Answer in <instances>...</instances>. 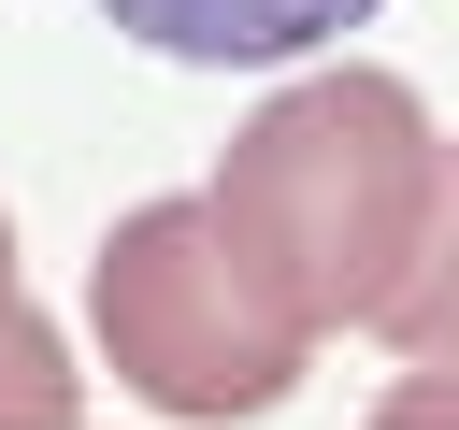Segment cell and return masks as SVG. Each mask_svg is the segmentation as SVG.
<instances>
[{
  "mask_svg": "<svg viewBox=\"0 0 459 430\" xmlns=\"http://www.w3.org/2000/svg\"><path fill=\"white\" fill-rule=\"evenodd\" d=\"M430 172H445V129L416 115L402 72H301L287 100L230 129V172L201 201L244 229V258L316 330H373V301L416 272Z\"/></svg>",
  "mask_w": 459,
  "mask_h": 430,
  "instance_id": "obj_1",
  "label": "cell"
},
{
  "mask_svg": "<svg viewBox=\"0 0 459 430\" xmlns=\"http://www.w3.org/2000/svg\"><path fill=\"white\" fill-rule=\"evenodd\" d=\"M86 315H100V358L129 401L215 430V416H273L316 358V315L244 258V229L215 201H129L100 229V272H86Z\"/></svg>",
  "mask_w": 459,
  "mask_h": 430,
  "instance_id": "obj_2",
  "label": "cell"
},
{
  "mask_svg": "<svg viewBox=\"0 0 459 430\" xmlns=\"http://www.w3.org/2000/svg\"><path fill=\"white\" fill-rule=\"evenodd\" d=\"M100 14L186 72H273V57H316L330 29H359L373 0H100Z\"/></svg>",
  "mask_w": 459,
  "mask_h": 430,
  "instance_id": "obj_3",
  "label": "cell"
},
{
  "mask_svg": "<svg viewBox=\"0 0 459 430\" xmlns=\"http://www.w3.org/2000/svg\"><path fill=\"white\" fill-rule=\"evenodd\" d=\"M373 330H387L402 358H459V143H445V172H430V229H416V272L373 301Z\"/></svg>",
  "mask_w": 459,
  "mask_h": 430,
  "instance_id": "obj_4",
  "label": "cell"
},
{
  "mask_svg": "<svg viewBox=\"0 0 459 430\" xmlns=\"http://www.w3.org/2000/svg\"><path fill=\"white\" fill-rule=\"evenodd\" d=\"M72 416H86V387H72L57 330L29 315V287H14V229H0V430H72Z\"/></svg>",
  "mask_w": 459,
  "mask_h": 430,
  "instance_id": "obj_5",
  "label": "cell"
},
{
  "mask_svg": "<svg viewBox=\"0 0 459 430\" xmlns=\"http://www.w3.org/2000/svg\"><path fill=\"white\" fill-rule=\"evenodd\" d=\"M373 430H459V358H416V373L373 401Z\"/></svg>",
  "mask_w": 459,
  "mask_h": 430,
  "instance_id": "obj_6",
  "label": "cell"
}]
</instances>
